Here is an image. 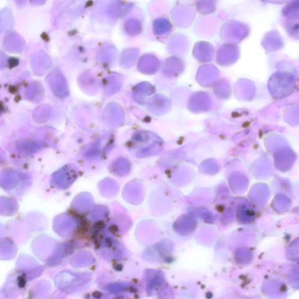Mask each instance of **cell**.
<instances>
[{
  "mask_svg": "<svg viewBox=\"0 0 299 299\" xmlns=\"http://www.w3.org/2000/svg\"><path fill=\"white\" fill-rule=\"evenodd\" d=\"M24 42L18 34L10 33L4 40V47L13 52H18L24 48Z\"/></svg>",
  "mask_w": 299,
  "mask_h": 299,
  "instance_id": "6da1fadb",
  "label": "cell"
},
{
  "mask_svg": "<svg viewBox=\"0 0 299 299\" xmlns=\"http://www.w3.org/2000/svg\"><path fill=\"white\" fill-rule=\"evenodd\" d=\"M8 63H9V65L10 67H14L16 66V65H18V61L16 59L12 58L9 60Z\"/></svg>",
  "mask_w": 299,
  "mask_h": 299,
  "instance_id": "7a4b0ae2",
  "label": "cell"
}]
</instances>
